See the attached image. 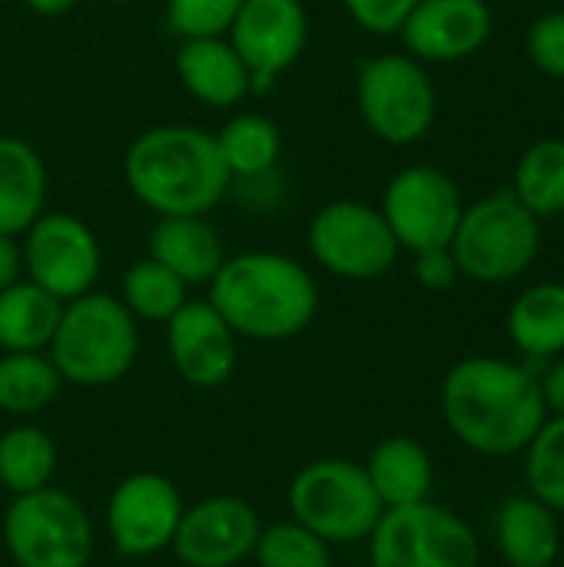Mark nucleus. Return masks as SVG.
Returning a JSON list of instances; mask_svg holds the SVG:
<instances>
[{"mask_svg": "<svg viewBox=\"0 0 564 567\" xmlns=\"http://www.w3.org/2000/svg\"><path fill=\"white\" fill-rule=\"evenodd\" d=\"M512 193L522 199L529 213L539 219H552L564 213V140L548 136L525 150L515 166Z\"/></svg>", "mask_w": 564, "mask_h": 567, "instance_id": "c85d7f7f", "label": "nucleus"}, {"mask_svg": "<svg viewBox=\"0 0 564 567\" xmlns=\"http://www.w3.org/2000/svg\"><path fill=\"white\" fill-rule=\"evenodd\" d=\"M63 382L100 389L120 382L140 355V322L110 292H86L63 302L57 332L47 346Z\"/></svg>", "mask_w": 564, "mask_h": 567, "instance_id": "20e7f679", "label": "nucleus"}, {"mask_svg": "<svg viewBox=\"0 0 564 567\" xmlns=\"http://www.w3.org/2000/svg\"><path fill=\"white\" fill-rule=\"evenodd\" d=\"M180 86L213 110H233L256 93L253 76L226 37H196L180 40L176 50Z\"/></svg>", "mask_w": 564, "mask_h": 567, "instance_id": "a211bd4d", "label": "nucleus"}, {"mask_svg": "<svg viewBox=\"0 0 564 567\" xmlns=\"http://www.w3.org/2000/svg\"><path fill=\"white\" fill-rule=\"evenodd\" d=\"M63 302L30 279L0 289V349L3 352H47Z\"/></svg>", "mask_w": 564, "mask_h": 567, "instance_id": "b1692460", "label": "nucleus"}, {"mask_svg": "<svg viewBox=\"0 0 564 567\" xmlns=\"http://www.w3.org/2000/svg\"><path fill=\"white\" fill-rule=\"evenodd\" d=\"M495 542L509 567H555L562 555V528L539 498H512L495 518Z\"/></svg>", "mask_w": 564, "mask_h": 567, "instance_id": "412c9836", "label": "nucleus"}, {"mask_svg": "<svg viewBox=\"0 0 564 567\" xmlns=\"http://www.w3.org/2000/svg\"><path fill=\"white\" fill-rule=\"evenodd\" d=\"M419 0H342L352 23L372 37H392L402 30L406 17Z\"/></svg>", "mask_w": 564, "mask_h": 567, "instance_id": "72a5a7b5", "label": "nucleus"}, {"mask_svg": "<svg viewBox=\"0 0 564 567\" xmlns=\"http://www.w3.org/2000/svg\"><path fill=\"white\" fill-rule=\"evenodd\" d=\"M206 299L239 339L253 342H286L306 332L319 312L312 272L299 259L269 249L226 256Z\"/></svg>", "mask_w": 564, "mask_h": 567, "instance_id": "7ed1b4c3", "label": "nucleus"}, {"mask_svg": "<svg viewBox=\"0 0 564 567\" xmlns=\"http://www.w3.org/2000/svg\"><path fill=\"white\" fill-rule=\"evenodd\" d=\"M146 256L163 262L186 286H209L226 259V249L206 216H156Z\"/></svg>", "mask_w": 564, "mask_h": 567, "instance_id": "6ab92c4d", "label": "nucleus"}, {"mask_svg": "<svg viewBox=\"0 0 564 567\" xmlns=\"http://www.w3.org/2000/svg\"><path fill=\"white\" fill-rule=\"evenodd\" d=\"M166 349L176 375L199 392L226 385L239 362V336L209 299H189L166 322Z\"/></svg>", "mask_w": 564, "mask_h": 567, "instance_id": "dca6fc26", "label": "nucleus"}, {"mask_svg": "<svg viewBox=\"0 0 564 567\" xmlns=\"http://www.w3.org/2000/svg\"><path fill=\"white\" fill-rule=\"evenodd\" d=\"M130 196L156 216H206L229 196V169L213 130L163 123L136 133L123 153Z\"/></svg>", "mask_w": 564, "mask_h": 567, "instance_id": "f03ea898", "label": "nucleus"}, {"mask_svg": "<svg viewBox=\"0 0 564 567\" xmlns=\"http://www.w3.org/2000/svg\"><path fill=\"white\" fill-rule=\"evenodd\" d=\"M539 382H542V399H545L548 415L564 419V355H558V359L548 365V372H545Z\"/></svg>", "mask_w": 564, "mask_h": 567, "instance_id": "c9c22d12", "label": "nucleus"}, {"mask_svg": "<svg viewBox=\"0 0 564 567\" xmlns=\"http://www.w3.org/2000/svg\"><path fill=\"white\" fill-rule=\"evenodd\" d=\"M226 40L246 63L256 93L269 90L309 43V13L302 0H246Z\"/></svg>", "mask_w": 564, "mask_h": 567, "instance_id": "4468645a", "label": "nucleus"}, {"mask_svg": "<svg viewBox=\"0 0 564 567\" xmlns=\"http://www.w3.org/2000/svg\"><path fill=\"white\" fill-rule=\"evenodd\" d=\"M246 0H166V27L180 40L226 37Z\"/></svg>", "mask_w": 564, "mask_h": 567, "instance_id": "2f4dec72", "label": "nucleus"}, {"mask_svg": "<svg viewBox=\"0 0 564 567\" xmlns=\"http://www.w3.org/2000/svg\"><path fill=\"white\" fill-rule=\"evenodd\" d=\"M47 163L23 136H0V236H23L47 209Z\"/></svg>", "mask_w": 564, "mask_h": 567, "instance_id": "aec40b11", "label": "nucleus"}, {"mask_svg": "<svg viewBox=\"0 0 564 567\" xmlns=\"http://www.w3.org/2000/svg\"><path fill=\"white\" fill-rule=\"evenodd\" d=\"M213 136L229 179L269 173L283 159V130L263 113H233Z\"/></svg>", "mask_w": 564, "mask_h": 567, "instance_id": "393cba45", "label": "nucleus"}, {"mask_svg": "<svg viewBox=\"0 0 564 567\" xmlns=\"http://www.w3.org/2000/svg\"><path fill=\"white\" fill-rule=\"evenodd\" d=\"M366 475L386 508L425 502L432 492V458L416 439L406 435L376 445L366 462Z\"/></svg>", "mask_w": 564, "mask_h": 567, "instance_id": "4be33fe9", "label": "nucleus"}, {"mask_svg": "<svg viewBox=\"0 0 564 567\" xmlns=\"http://www.w3.org/2000/svg\"><path fill=\"white\" fill-rule=\"evenodd\" d=\"M356 103L369 133L389 146H412L429 136L435 123V86L409 53H382L359 63Z\"/></svg>", "mask_w": 564, "mask_h": 567, "instance_id": "6e6552de", "label": "nucleus"}, {"mask_svg": "<svg viewBox=\"0 0 564 567\" xmlns=\"http://www.w3.org/2000/svg\"><path fill=\"white\" fill-rule=\"evenodd\" d=\"M399 37L419 63H459L489 43L492 7L485 0H419Z\"/></svg>", "mask_w": 564, "mask_h": 567, "instance_id": "f3484780", "label": "nucleus"}, {"mask_svg": "<svg viewBox=\"0 0 564 567\" xmlns=\"http://www.w3.org/2000/svg\"><path fill=\"white\" fill-rule=\"evenodd\" d=\"M76 3L80 0H23V7L33 10V13H40V17H60V13L73 10Z\"/></svg>", "mask_w": 564, "mask_h": 567, "instance_id": "4c0bfd02", "label": "nucleus"}, {"mask_svg": "<svg viewBox=\"0 0 564 567\" xmlns=\"http://www.w3.org/2000/svg\"><path fill=\"white\" fill-rule=\"evenodd\" d=\"M57 445L40 425H13L0 435V485L10 495H27L53 485Z\"/></svg>", "mask_w": 564, "mask_h": 567, "instance_id": "cd10ccee", "label": "nucleus"}, {"mask_svg": "<svg viewBox=\"0 0 564 567\" xmlns=\"http://www.w3.org/2000/svg\"><path fill=\"white\" fill-rule=\"evenodd\" d=\"M286 505L289 518L306 525L326 545L366 542L386 512L366 465L349 458H316L302 465L289 482Z\"/></svg>", "mask_w": 564, "mask_h": 567, "instance_id": "423d86ee", "label": "nucleus"}, {"mask_svg": "<svg viewBox=\"0 0 564 567\" xmlns=\"http://www.w3.org/2000/svg\"><path fill=\"white\" fill-rule=\"evenodd\" d=\"M63 389V379L47 352L0 355V412L27 419L43 412Z\"/></svg>", "mask_w": 564, "mask_h": 567, "instance_id": "bb28decb", "label": "nucleus"}, {"mask_svg": "<svg viewBox=\"0 0 564 567\" xmlns=\"http://www.w3.org/2000/svg\"><path fill=\"white\" fill-rule=\"evenodd\" d=\"M259 532L263 525L249 502L216 495L183 508L170 551L186 567H239L253 558Z\"/></svg>", "mask_w": 564, "mask_h": 567, "instance_id": "2eb2a0df", "label": "nucleus"}, {"mask_svg": "<svg viewBox=\"0 0 564 567\" xmlns=\"http://www.w3.org/2000/svg\"><path fill=\"white\" fill-rule=\"evenodd\" d=\"M180 488L156 472L126 475L106 502L110 542L123 558H153L170 551L183 518Z\"/></svg>", "mask_w": 564, "mask_h": 567, "instance_id": "ddd939ff", "label": "nucleus"}, {"mask_svg": "<svg viewBox=\"0 0 564 567\" xmlns=\"http://www.w3.org/2000/svg\"><path fill=\"white\" fill-rule=\"evenodd\" d=\"M525 50H529V60H532L545 76L564 80V10L542 13V17L529 27Z\"/></svg>", "mask_w": 564, "mask_h": 567, "instance_id": "473e14b6", "label": "nucleus"}, {"mask_svg": "<svg viewBox=\"0 0 564 567\" xmlns=\"http://www.w3.org/2000/svg\"><path fill=\"white\" fill-rule=\"evenodd\" d=\"M253 561L256 567H332V545L306 525L286 518L259 532Z\"/></svg>", "mask_w": 564, "mask_h": 567, "instance_id": "7c9ffc66", "label": "nucleus"}, {"mask_svg": "<svg viewBox=\"0 0 564 567\" xmlns=\"http://www.w3.org/2000/svg\"><path fill=\"white\" fill-rule=\"evenodd\" d=\"M449 249L462 276L499 286L532 269L542 249V226L539 216L522 206L512 186H505L462 209Z\"/></svg>", "mask_w": 564, "mask_h": 567, "instance_id": "39448f33", "label": "nucleus"}, {"mask_svg": "<svg viewBox=\"0 0 564 567\" xmlns=\"http://www.w3.org/2000/svg\"><path fill=\"white\" fill-rule=\"evenodd\" d=\"M20 252L27 279L60 302L93 292L103 269L96 233L90 223L66 209H43L37 223L20 236Z\"/></svg>", "mask_w": 564, "mask_h": 567, "instance_id": "9b49d317", "label": "nucleus"}, {"mask_svg": "<svg viewBox=\"0 0 564 567\" xmlns=\"http://www.w3.org/2000/svg\"><path fill=\"white\" fill-rule=\"evenodd\" d=\"M439 399L449 432L465 449L492 458L522 455L548 419L539 375L492 355L455 362L442 379Z\"/></svg>", "mask_w": 564, "mask_h": 567, "instance_id": "f257e3e1", "label": "nucleus"}, {"mask_svg": "<svg viewBox=\"0 0 564 567\" xmlns=\"http://www.w3.org/2000/svg\"><path fill=\"white\" fill-rule=\"evenodd\" d=\"M120 302L136 322L166 326L189 302V286L153 256H143L123 272Z\"/></svg>", "mask_w": 564, "mask_h": 567, "instance_id": "a878e982", "label": "nucleus"}, {"mask_svg": "<svg viewBox=\"0 0 564 567\" xmlns=\"http://www.w3.org/2000/svg\"><path fill=\"white\" fill-rule=\"evenodd\" d=\"M372 567H479L482 548L465 518L435 502L386 508L372 528Z\"/></svg>", "mask_w": 564, "mask_h": 567, "instance_id": "1a4fd4ad", "label": "nucleus"}, {"mask_svg": "<svg viewBox=\"0 0 564 567\" xmlns=\"http://www.w3.org/2000/svg\"><path fill=\"white\" fill-rule=\"evenodd\" d=\"M509 339L539 362L564 355V282H539L512 302Z\"/></svg>", "mask_w": 564, "mask_h": 567, "instance_id": "5701e85b", "label": "nucleus"}, {"mask_svg": "<svg viewBox=\"0 0 564 567\" xmlns=\"http://www.w3.org/2000/svg\"><path fill=\"white\" fill-rule=\"evenodd\" d=\"M0 532L17 567H86L96 548L86 508L53 485L13 495Z\"/></svg>", "mask_w": 564, "mask_h": 567, "instance_id": "0eeeda50", "label": "nucleus"}, {"mask_svg": "<svg viewBox=\"0 0 564 567\" xmlns=\"http://www.w3.org/2000/svg\"><path fill=\"white\" fill-rule=\"evenodd\" d=\"M103 3H136V0H103Z\"/></svg>", "mask_w": 564, "mask_h": 567, "instance_id": "58836bf2", "label": "nucleus"}, {"mask_svg": "<svg viewBox=\"0 0 564 567\" xmlns=\"http://www.w3.org/2000/svg\"><path fill=\"white\" fill-rule=\"evenodd\" d=\"M382 216L399 243V249L422 252L449 246L462 219V193L435 166L399 169L382 193Z\"/></svg>", "mask_w": 564, "mask_h": 567, "instance_id": "f8f14e48", "label": "nucleus"}, {"mask_svg": "<svg viewBox=\"0 0 564 567\" xmlns=\"http://www.w3.org/2000/svg\"><path fill=\"white\" fill-rule=\"evenodd\" d=\"M525 478L532 498L564 515V419L548 415L525 449Z\"/></svg>", "mask_w": 564, "mask_h": 567, "instance_id": "c756f323", "label": "nucleus"}, {"mask_svg": "<svg viewBox=\"0 0 564 567\" xmlns=\"http://www.w3.org/2000/svg\"><path fill=\"white\" fill-rule=\"evenodd\" d=\"M416 256V279L422 289L429 292H449L455 282H459V262L452 256L449 246H435V249H422V252H412Z\"/></svg>", "mask_w": 564, "mask_h": 567, "instance_id": "f704fd0d", "label": "nucleus"}, {"mask_svg": "<svg viewBox=\"0 0 564 567\" xmlns=\"http://www.w3.org/2000/svg\"><path fill=\"white\" fill-rule=\"evenodd\" d=\"M23 279V252L17 236H0V289Z\"/></svg>", "mask_w": 564, "mask_h": 567, "instance_id": "e433bc0d", "label": "nucleus"}, {"mask_svg": "<svg viewBox=\"0 0 564 567\" xmlns=\"http://www.w3.org/2000/svg\"><path fill=\"white\" fill-rule=\"evenodd\" d=\"M306 246L329 276L369 282L386 276L399 259V243L379 206L362 199H332L309 219Z\"/></svg>", "mask_w": 564, "mask_h": 567, "instance_id": "9d476101", "label": "nucleus"}]
</instances>
